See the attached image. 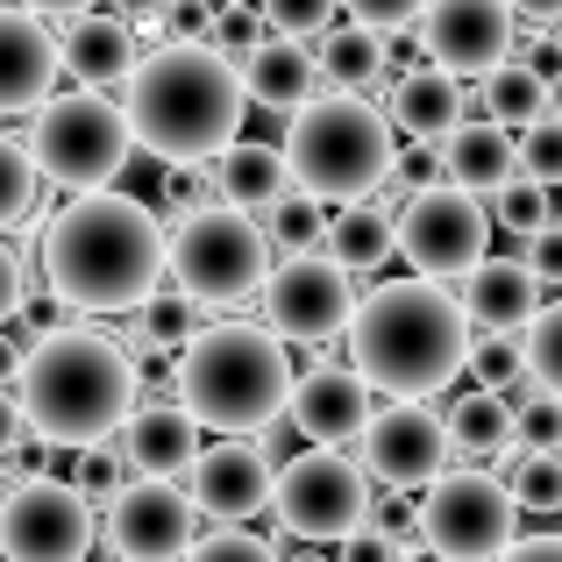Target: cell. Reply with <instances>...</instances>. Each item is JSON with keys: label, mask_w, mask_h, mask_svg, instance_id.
<instances>
[{"label": "cell", "mask_w": 562, "mask_h": 562, "mask_svg": "<svg viewBox=\"0 0 562 562\" xmlns=\"http://www.w3.org/2000/svg\"><path fill=\"white\" fill-rule=\"evenodd\" d=\"M43 285L71 314H128L165 285V221L128 192H79L43 228Z\"/></svg>", "instance_id": "obj_1"}, {"label": "cell", "mask_w": 562, "mask_h": 562, "mask_svg": "<svg viewBox=\"0 0 562 562\" xmlns=\"http://www.w3.org/2000/svg\"><path fill=\"white\" fill-rule=\"evenodd\" d=\"M122 86H128L122 114H128L136 150L165 157L171 171H192L221 143H235L243 108H249L243 71L221 50H206V43H157L150 57H136V71Z\"/></svg>", "instance_id": "obj_2"}, {"label": "cell", "mask_w": 562, "mask_h": 562, "mask_svg": "<svg viewBox=\"0 0 562 562\" xmlns=\"http://www.w3.org/2000/svg\"><path fill=\"white\" fill-rule=\"evenodd\" d=\"M349 371L371 392L420 398L441 392L470 357V321L441 278H392L349 306Z\"/></svg>", "instance_id": "obj_3"}, {"label": "cell", "mask_w": 562, "mask_h": 562, "mask_svg": "<svg viewBox=\"0 0 562 562\" xmlns=\"http://www.w3.org/2000/svg\"><path fill=\"white\" fill-rule=\"evenodd\" d=\"M14 406L29 435H43L50 449L108 441L136 406V357L93 328H43V342L22 349Z\"/></svg>", "instance_id": "obj_4"}, {"label": "cell", "mask_w": 562, "mask_h": 562, "mask_svg": "<svg viewBox=\"0 0 562 562\" xmlns=\"http://www.w3.org/2000/svg\"><path fill=\"white\" fill-rule=\"evenodd\" d=\"M292 392V357L285 335L257 328V321H221L200 328L179 357V406L214 435H257L285 413Z\"/></svg>", "instance_id": "obj_5"}, {"label": "cell", "mask_w": 562, "mask_h": 562, "mask_svg": "<svg viewBox=\"0 0 562 562\" xmlns=\"http://www.w3.org/2000/svg\"><path fill=\"white\" fill-rule=\"evenodd\" d=\"M392 122L384 108H371L349 86H328V93H306L292 108L285 128V179L300 192H314L321 206L342 200H371V192L392 179Z\"/></svg>", "instance_id": "obj_6"}, {"label": "cell", "mask_w": 562, "mask_h": 562, "mask_svg": "<svg viewBox=\"0 0 562 562\" xmlns=\"http://www.w3.org/2000/svg\"><path fill=\"white\" fill-rule=\"evenodd\" d=\"M263 271H271V235L249 221V206L206 200L179 214L165 243V278L200 306H243L263 292Z\"/></svg>", "instance_id": "obj_7"}, {"label": "cell", "mask_w": 562, "mask_h": 562, "mask_svg": "<svg viewBox=\"0 0 562 562\" xmlns=\"http://www.w3.org/2000/svg\"><path fill=\"white\" fill-rule=\"evenodd\" d=\"M29 114H36V128H29L36 179H50L65 192H93V186L122 179L128 150H136L122 100H100L93 86H79V93H43Z\"/></svg>", "instance_id": "obj_8"}, {"label": "cell", "mask_w": 562, "mask_h": 562, "mask_svg": "<svg viewBox=\"0 0 562 562\" xmlns=\"http://www.w3.org/2000/svg\"><path fill=\"white\" fill-rule=\"evenodd\" d=\"M271 506H278V527H285L292 541L335 549L349 527L371 520V477H363V463H349L342 449L314 441L306 456H292L271 477Z\"/></svg>", "instance_id": "obj_9"}, {"label": "cell", "mask_w": 562, "mask_h": 562, "mask_svg": "<svg viewBox=\"0 0 562 562\" xmlns=\"http://www.w3.org/2000/svg\"><path fill=\"white\" fill-rule=\"evenodd\" d=\"M513 527H520V506H513V492L498 477H484V470H441V477L427 484L420 513H413V535L441 562H492L513 541Z\"/></svg>", "instance_id": "obj_10"}, {"label": "cell", "mask_w": 562, "mask_h": 562, "mask_svg": "<svg viewBox=\"0 0 562 562\" xmlns=\"http://www.w3.org/2000/svg\"><path fill=\"white\" fill-rule=\"evenodd\" d=\"M392 249L413 263L420 278H463L470 263L492 249V214L477 206V192L435 179L420 192H406V214L392 221Z\"/></svg>", "instance_id": "obj_11"}, {"label": "cell", "mask_w": 562, "mask_h": 562, "mask_svg": "<svg viewBox=\"0 0 562 562\" xmlns=\"http://www.w3.org/2000/svg\"><path fill=\"white\" fill-rule=\"evenodd\" d=\"M93 549V498L71 477H22L0 492V555L8 562H86Z\"/></svg>", "instance_id": "obj_12"}, {"label": "cell", "mask_w": 562, "mask_h": 562, "mask_svg": "<svg viewBox=\"0 0 562 562\" xmlns=\"http://www.w3.org/2000/svg\"><path fill=\"white\" fill-rule=\"evenodd\" d=\"M449 420L427 413L420 398H392V406H371V420L357 427V456L363 477L392 484V492H427V484L449 470Z\"/></svg>", "instance_id": "obj_13"}, {"label": "cell", "mask_w": 562, "mask_h": 562, "mask_svg": "<svg viewBox=\"0 0 562 562\" xmlns=\"http://www.w3.org/2000/svg\"><path fill=\"white\" fill-rule=\"evenodd\" d=\"M349 271L321 249H292L278 271H263V328L285 335V342H328L349 328Z\"/></svg>", "instance_id": "obj_14"}, {"label": "cell", "mask_w": 562, "mask_h": 562, "mask_svg": "<svg viewBox=\"0 0 562 562\" xmlns=\"http://www.w3.org/2000/svg\"><path fill=\"white\" fill-rule=\"evenodd\" d=\"M200 535V506L171 477H136L108 498V541L128 562H186Z\"/></svg>", "instance_id": "obj_15"}, {"label": "cell", "mask_w": 562, "mask_h": 562, "mask_svg": "<svg viewBox=\"0 0 562 562\" xmlns=\"http://www.w3.org/2000/svg\"><path fill=\"white\" fill-rule=\"evenodd\" d=\"M513 8L506 0H427L420 8V57L456 79H484L513 57Z\"/></svg>", "instance_id": "obj_16"}, {"label": "cell", "mask_w": 562, "mask_h": 562, "mask_svg": "<svg viewBox=\"0 0 562 562\" xmlns=\"http://www.w3.org/2000/svg\"><path fill=\"white\" fill-rule=\"evenodd\" d=\"M192 506L214 513V520H257L271 506V456L257 441H214V449L192 456Z\"/></svg>", "instance_id": "obj_17"}, {"label": "cell", "mask_w": 562, "mask_h": 562, "mask_svg": "<svg viewBox=\"0 0 562 562\" xmlns=\"http://www.w3.org/2000/svg\"><path fill=\"white\" fill-rule=\"evenodd\" d=\"M285 420L300 427L306 441H328V449H342V441H357V427L371 420V384L357 371H335V363H321V371H292V392H285Z\"/></svg>", "instance_id": "obj_18"}, {"label": "cell", "mask_w": 562, "mask_h": 562, "mask_svg": "<svg viewBox=\"0 0 562 562\" xmlns=\"http://www.w3.org/2000/svg\"><path fill=\"white\" fill-rule=\"evenodd\" d=\"M463 321L470 335H520L541 306V278L527 271V257H477L463 271Z\"/></svg>", "instance_id": "obj_19"}, {"label": "cell", "mask_w": 562, "mask_h": 562, "mask_svg": "<svg viewBox=\"0 0 562 562\" xmlns=\"http://www.w3.org/2000/svg\"><path fill=\"white\" fill-rule=\"evenodd\" d=\"M235 71H243V93L271 114H292L321 86V57L306 50V36H285V29H263V36L235 57Z\"/></svg>", "instance_id": "obj_20"}, {"label": "cell", "mask_w": 562, "mask_h": 562, "mask_svg": "<svg viewBox=\"0 0 562 562\" xmlns=\"http://www.w3.org/2000/svg\"><path fill=\"white\" fill-rule=\"evenodd\" d=\"M143 57V36L136 22H122V14H71L65 43H57V71H71L79 86H93V93H108V86H122L128 71H136Z\"/></svg>", "instance_id": "obj_21"}, {"label": "cell", "mask_w": 562, "mask_h": 562, "mask_svg": "<svg viewBox=\"0 0 562 562\" xmlns=\"http://www.w3.org/2000/svg\"><path fill=\"white\" fill-rule=\"evenodd\" d=\"M57 86V43L43 14L0 8V114H29Z\"/></svg>", "instance_id": "obj_22"}, {"label": "cell", "mask_w": 562, "mask_h": 562, "mask_svg": "<svg viewBox=\"0 0 562 562\" xmlns=\"http://www.w3.org/2000/svg\"><path fill=\"white\" fill-rule=\"evenodd\" d=\"M114 435H122V463L136 477H186L200 456V420L186 406H128Z\"/></svg>", "instance_id": "obj_23"}, {"label": "cell", "mask_w": 562, "mask_h": 562, "mask_svg": "<svg viewBox=\"0 0 562 562\" xmlns=\"http://www.w3.org/2000/svg\"><path fill=\"white\" fill-rule=\"evenodd\" d=\"M384 122H392L406 143H441L456 122H463V86H456V71L413 65L406 79H392V93H384Z\"/></svg>", "instance_id": "obj_24"}, {"label": "cell", "mask_w": 562, "mask_h": 562, "mask_svg": "<svg viewBox=\"0 0 562 562\" xmlns=\"http://www.w3.org/2000/svg\"><path fill=\"white\" fill-rule=\"evenodd\" d=\"M441 150V179L449 186H463V192H498L513 179V171H520V150H513V128L506 122H492V114H484V122H456L449 136L435 143Z\"/></svg>", "instance_id": "obj_25"}, {"label": "cell", "mask_w": 562, "mask_h": 562, "mask_svg": "<svg viewBox=\"0 0 562 562\" xmlns=\"http://www.w3.org/2000/svg\"><path fill=\"white\" fill-rule=\"evenodd\" d=\"M206 179H214V200L228 206H271L278 192H285V150H271V143H221L214 165H206Z\"/></svg>", "instance_id": "obj_26"}, {"label": "cell", "mask_w": 562, "mask_h": 562, "mask_svg": "<svg viewBox=\"0 0 562 562\" xmlns=\"http://www.w3.org/2000/svg\"><path fill=\"white\" fill-rule=\"evenodd\" d=\"M321 243H328V257L342 263V271H378V263L392 257V214L371 206V200H342V214H328Z\"/></svg>", "instance_id": "obj_27"}, {"label": "cell", "mask_w": 562, "mask_h": 562, "mask_svg": "<svg viewBox=\"0 0 562 562\" xmlns=\"http://www.w3.org/2000/svg\"><path fill=\"white\" fill-rule=\"evenodd\" d=\"M484 108H492V122L527 128L535 114H549V79H541L527 57H506V65L484 71Z\"/></svg>", "instance_id": "obj_28"}, {"label": "cell", "mask_w": 562, "mask_h": 562, "mask_svg": "<svg viewBox=\"0 0 562 562\" xmlns=\"http://www.w3.org/2000/svg\"><path fill=\"white\" fill-rule=\"evenodd\" d=\"M449 441H456V449H470V456H492V449H506V441H513V406L492 392V384L463 392V398L449 406Z\"/></svg>", "instance_id": "obj_29"}, {"label": "cell", "mask_w": 562, "mask_h": 562, "mask_svg": "<svg viewBox=\"0 0 562 562\" xmlns=\"http://www.w3.org/2000/svg\"><path fill=\"white\" fill-rule=\"evenodd\" d=\"M498 398L513 406V441L520 449H562V392H549V384H535V378H513V384H498Z\"/></svg>", "instance_id": "obj_30"}, {"label": "cell", "mask_w": 562, "mask_h": 562, "mask_svg": "<svg viewBox=\"0 0 562 562\" xmlns=\"http://www.w3.org/2000/svg\"><path fill=\"white\" fill-rule=\"evenodd\" d=\"M321 79L328 86H349V93H363V86L384 79V36L378 29H335L328 50H321Z\"/></svg>", "instance_id": "obj_31"}, {"label": "cell", "mask_w": 562, "mask_h": 562, "mask_svg": "<svg viewBox=\"0 0 562 562\" xmlns=\"http://www.w3.org/2000/svg\"><path fill=\"white\" fill-rule=\"evenodd\" d=\"M506 492L520 513H562V449H520L506 470Z\"/></svg>", "instance_id": "obj_32"}, {"label": "cell", "mask_w": 562, "mask_h": 562, "mask_svg": "<svg viewBox=\"0 0 562 562\" xmlns=\"http://www.w3.org/2000/svg\"><path fill=\"white\" fill-rule=\"evenodd\" d=\"M321 228H328V214H321L314 192H278L271 200V221H263V235H271V249H321Z\"/></svg>", "instance_id": "obj_33"}, {"label": "cell", "mask_w": 562, "mask_h": 562, "mask_svg": "<svg viewBox=\"0 0 562 562\" xmlns=\"http://www.w3.org/2000/svg\"><path fill=\"white\" fill-rule=\"evenodd\" d=\"M520 363L535 384L562 392V300L555 306H535V321L520 328Z\"/></svg>", "instance_id": "obj_34"}, {"label": "cell", "mask_w": 562, "mask_h": 562, "mask_svg": "<svg viewBox=\"0 0 562 562\" xmlns=\"http://www.w3.org/2000/svg\"><path fill=\"white\" fill-rule=\"evenodd\" d=\"M492 200H498V214H492V221H506V235H535L541 221H555V186L527 179V171H513V179L498 186Z\"/></svg>", "instance_id": "obj_35"}, {"label": "cell", "mask_w": 562, "mask_h": 562, "mask_svg": "<svg viewBox=\"0 0 562 562\" xmlns=\"http://www.w3.org/2000/svg\"><path fill=\"white\" fill-rule=\"evenodd\" d=\"M36 206V157L22 136H0V228Z\"/></svg>", "instance_id": "obj_36"}, {"label": "cell", "mask_w": 562, "mask_h": 562, "mask_svg": "<svg viewBox=\"0 0 562 562\" xmlns=\"http://www.w3.org/2000/svg\"><path fill=\"white\" fill-rule=\"evenodd\" d=\"M186 562H285L278 555V541H263V535H249L243 520H221L214 535H192V549H186Z\"/></svg>", "instance_id": "obj_37"}, {"label": "cell", "mask_w": 562, "mask_h": 562, "mask_svg": "<svg viewBox=\"0 0 562 562\" xmlns=\"http://www.w3.org/2000/svg\"><path fill=\"white\" fill-rule=\"evenodd\" d=\"M513 150H520V171L541 186H562V114H535V122L513 136Z\"/></svg>", "instance_id": "obj_38"}, {"label": "cell", "mask_w": 562, "mask_h": 562, "mask_svg": "<svg viewBox=\"0 0 562 562\" xmlns=\"http://www.w3.org/2000/svg\"><path fill=\"white\" fill-rule=\"evenodd\" d=\"M200 314H206V306L200 300H186V292H171V300H165V292H150V300H143V335H150V342H192V335H200Z\"/></svg>", "instance_id": "obj_39"}, {"label": "cell", "mask_w": 562, "mask_h": 562, "mask_svg": "<svg viewBox=\"0 0 562 562\" xmlns=\"http://www.w3.org/2000/svg\"><path fill=\"white\" fill-rule=\"evenodd\" d=\"M257 36H263V14L249 8V0H214V29H206V50H221V57L235 65V57H243Z\"/></svg>", "instance_id": "obj_40"}, {"label": "cell", "mask_w": 562, "mask_h": 562, "mask_svg": "<svg viewBox=\"0 0 562 562\" xmlns=\"http://www.w3.org/2000/svg\"><path fill=\"white\" fill-rule=\"evenodd\" d=\"M335 8H342V0H257L263 29H285V36H328Z\"/></svg>", "instance_id": "obj_41"}, {"label": "cell", "mask_w": 562, "mask_h": 562, "mask_svg": "<svg viewBox=\"0 0 562 562\" xmlns=\"http://www.w3.org/2000/svg\"><path fill=\"white\" fill-rule=\"evenodd\" d=\"M463 363L477 371V384H492V392L527 371V363H520V342H513V335H470V357H463Z\"/></svg>", "instance_id": "obj_42"}, {"label": "cell", "mask_w": 562, "mask_h": 562, "mask_svg": "<svg viewBox=\"0 0 562 562\" xmlns=\"http://www.w3.org/2000/svg\"><path fill=\"white\" fill-rule=\"evenodd\" d=\"M71 484H79L86 498H100V506L122 492V463L108 456V441H86V449H79V463H71Z\"/></svg>", "instance_id": "obj_43"}, {"label": "cell", "mask_w": 562, "mask_h": 562, "mask_svg": "<svg viewBox=\"0 0 562 562\" xmlns=\"http://www.w3.org/2000/svg\"><path fill=\"white\" fill-rule=\"evenodd\" d=\"M520 257H527V271H535L541 285H562V214L541 221L535 235H520Z\"/></svg>", "instance_id": "obj_44"}, {"label": "cell", "mask_w": 562, "mask_h": 562, "mask_svg": "<svg viewBox=\"0 0 562 562\" xmlns=\"http://www.w3.org/2000/svg\"><path fill=\"white\" fill-rule=\"evenodd\" d=\"M349 14H357L363 29H378V36H398V29H413L420 22V8L427 0H342Z\"/></svg>", "instance_id": "obj_45"}, {"label": "cell", "mask_w": 562, "mask_h": 562, "mask_svg": "<svg viewBox=\"0 0 562 562\" xmlns=\"http://www.w3.org/2000/svg\"><path fill=\"white\" fill-rule=\"evenodd\" d=\"M435 179H441V150H435V143H406V150H392V186L420 192Z\"/></svg>", "instance_id": "obj_46"}, {"label": "cell", "mask_w": 562, "mask_h": 562, "mask_svg": "<svg viewBox=\"0 0 562 562\" xmlns=\"http://www.w3.org/2000/svg\"><path fill=\"white\" fill-rule=\"evenodd\" d=\"M214 0H165V43H206Z\"/></svg>", "instance_id": "obj_47"}, {"label": "cell", "mask_w": 562, "mask_h": 562, "mask_svg": "<svg viewBox=\"0 0 562 562\" xmlns=\"http://www.w3.org/2000/svg\"><path fill=\"white\" fill-rule=\"evenodd\" d=\"M335 549H342L335 562H398V541L384 535V527H371V520H363V527H349V535L335 541Z\"/></svg>", "instance_id": "obj_48"}, {"label": "cell", "mask_w": 562, "mask_h": 562, "mask_svg": "<svg viewBox=\"0 0 562 562\" xmlns=\"http://www.w3.org/2000/svg\"><path fill=\"white\" fill-rule=\"evenodd\" d=\"M22 292H29V271H22V257H14V249L0 243V328L14 321V306H22Z\"/></svg>", "instance_id": "obj_49"}, {"label": "cell", "mask_w": 562, "mask_h": 562, "mask_svg": "<svg viewBox=\"0 0 562 562\" xmlns=\"http://www.w3.org/2000/svg\"><path fill=\"white\" fill-rule=\"evenodd\" d=\"M492 562H562V535H535V541H520L513 535L506 549H498Z\"/></svg>", "instance_id": "obj_50"}, {"label": "cell", "mask_w": 562, "mask_h": 562, "mask_svg": "<svg viewBox=\"0 0 562 562\" xmlns=\"http://www.w3.org/2000/svg\"><path fill=\"white\" fill-rule=\"evenodd\" d=\"M413 513H420L413 498H371V527H384V535H406Z\"/></svg>", "instance_id": "obj_51"}, {"label": "cell", "mask_w": 562, "mask_h": 562, "mask_svg": "<svg viewBox=\"0 0 562 562\" xmlns=\"http://www.w3.org/2000/svg\"><path fill=\"white\" fill-rule=\"evenodd\" d=\"M22 435H29V420H22V406H14V392L0 384V456L22 449Z\"/></svg>", "instance_id": "obj_52"}, {"label": "cell", "mask_w": 562, "mask_h": 562, "mask_svg": "<svg viewBox=\"0 0 562 562\" xmlns=\"http://www.w3.org/2000/svg\"><path fill=\"white\" fill-rule=\"evenodd\" d=\"M527 65H535L541 79H555V71H562V43L555 36H535V43H527Z\"/></svg>", "instance_id": "obj_53"}, {"label": "cell", "mask_w": 562, "mask_h": 562, "mask_svg": "<svg viewBox=\"0 0 562 562\" xmlns=\"http://www.w3.org/2000/svg\"><path fill=\"white\" fill-rule=\"evenodd\" d=\"M14 371H22V342L0 328V384H8V392H14Z\"/></svg>", "instance_id": "obj_54"}, {"label": "cell", "mask_w": 562, "mask_h": 562, "mask_svg": "<svg viewBox=\"0 0 562 562\" xmlns=\"http://www.w3.org/2000/svg\"><path fill=\"white\" fill-rule=\"evenodd\" d=\"M513 14H527V22H562V0H506Z\"/></svg>", "instance_id": "obj_55"}, {"label": "cell", "mask_w": 562, "mask_h": 562, "mask_svg": "<svg viewBox=\"0 0 562 562\" xmlns=\"http://www.w3.org/2000/svg\"><path fill=\"white\" fill-rule=\"evenodd\" d=\"M22 8H29V14H65V22H71V14H86L93 0H22Z\"/></svg>", "instance_id": "obj_56"}, {"label": "cell", "mask_w": 562, "mask_h": 562, "mask_svg": "<svg viewBox=\"0 0 562 562\" xmlns=\"http://www.w3.org/2000/svg\"><path fill=\"white\" fill-rule=\"evenodd\" d=\"M285 562H335V555H321V541H314V549H300V555H285Z\"/></svg>", "instance_id": "obj_57"}, {"label": "cell", "mask_w": 562, "mask_h": 562, "mask_svg": "<svg viewBox=\"0 0 562 562\" xmlns=\"http://www.w3.org/2000/svg\"><path fill=\"white\" fill-rule=\"evenodd\" d=\"M549 114H562V71L549 79Z\"/></svg>", "instance_id": "obj_58"}, {"label": "cell", "mask_w": 562, "mask_h": 562, "mask_svg": "<svg viewBox=\"0 0 562 562\" xmlns=\"http://www.w3.org/2000/svg\"><path fill=\"white\" fill-rule=\"evenodd\" d=\"M549 29H555V43H562V22H549Z\"/></svg>", "instance_id": "obj_59"}, {"label": "cell", "mask_w": 562, "mask_h": 562, "mask_svg": "<svg viewBox=\"0 0 562 562\" xmlns=\"http://www.w3.org/2000/svg\"><path fill=\"white\" fill-rule=\"evenodd\" d=\"M150 8H165V0H150Z\"/></svg>", "instance_id": "obj_60"}, {"label": "cell", "mask_w": 562, "mask_h": 562, "mask_svg": "<svg viewBox=\"0 0 562 562\" xmlns=\"http://www.w3.org/2000/svg\"><path fill=\"white\" fill-rule=\"evenodd\" d=\"M555 214H562V200H555Z\"/></svg>", "instance_id": "obj_61"}, {"label": "cell", "mask_w": 562, "mask_h": 562, "mask_svg": "<svg viewBox=\"0 0 562 562\" xmlns=\"http://www.w3.org/2000/svg\"><path fill=\"white\" fill-rule=\"evenodd\" d=\"M122 562H128V555H122Z\"/></svg>", "instance_id": "obj_62"}]
</instances>
